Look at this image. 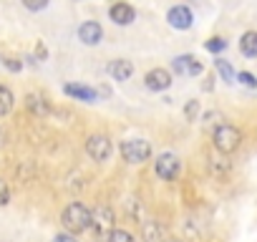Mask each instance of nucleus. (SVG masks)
<instances>
[{"mask_svg": "<svg viewBox=\"0 0 257 242\" xmlns=\"http://www.w3.org/2000/svg\"><path fill=\"white\" fill-rule=\"evenodd\" d=\"M61 222H63V227H66L68 232L81 234V232H86V229L91 227V212H88L86 204H81V202H71V204L63 209Z\"/></svg>", "mask_w": 257, "mask_h": 242, "instance_id": "f257e3e1", "label": "nucleus"}, {"mask_svg": "<svg viewBox=\"0 0 257 242\" xmlns=\"http://www.w3.org/2000/svg\"><path fill=\"white\" fill-rule=\"evenodd\" d=\"M212 142H214V149L219 154H232L242 144V132L237 127H232V124H219L212 132Z\"/></svg>", "mask_w": 257, "mask_h": 242, "instance_id": "f03ea898", "label": "nucleus"}, {"mask_svg": "<svg viewBox=\"0 0 257 242\" xmlns=\"http://www.w3.org/2000/svg\"><path fill=\"white\" fill-rule=\"evenodd\" d=\"M121 157L128 164H144L152 157V144L144 142V139H126L121 144Z\"/></svg>", "mask_w": 257, "mask_h": 242, "instance_id": "7ed1b4c3", "label": "nucleus"}, {"mask_svg": "<svg viewBox=\"0 0 257 242\" xmlns=\"http://www.w3.org/2000/svg\"><path fill=\"white\" fill-rule=\"evenodd\" d=\"M154 169H157V177H162V179L172 182V179H177V177H179L182 162H179V157H177V154L167 152V154H159V159H157Z\"/></svg>", "mask_w": 257, "mask_h": 242, "instance_id": "20e7f679", "label": "nucleus"}, {"mask_svg": "<svg viewBox=\"0 0 257 242\" xmlns=\"http://www.w3.org/2000/svg\"><path fill=\"white\" fill-rule=\"evenodd\" d=\"M86 152H88V157H91L93 162H106V159L111 157V142H108V137H103V134H91L88 142H86Z\"/></svg>", "mask_w": 257, "mask_h": 242, "instance_id": "39448f33", "label": "nucleus"}, {"mask_svg": "<svg viewBox=\"0 0 257 242\" xmlns=\"http://www.w3.org/2000/svg\"><path fill=\"white\" fill-rule=\"evenodd\" d=\"M167 23H169L174 31H189L192 23H194V16H192V11H189L187 6H174V8H169V13H167Z\"/></svg>", "mask_w": 257, "mask_h": 242, "instance_id": "423d86ee", "label": "nucleus"}, {"mask_svg": "<svg viewBox=\"0 0 257 242\" xmlns=\"http://www.w3.org/2000/svg\"><path fill=\"white\" fill-rule=\"evenodd\" d=\"M144 83H147V88L149 91H167L169 86H172V73L167 71V68H152L147 76H144Z\"/></svg>", "mask_w": 257, "mask_h": 242, "instance_id": "0eeeda50", "label": "nucleus"}, {"mask_svg": "<svg viewBox=\"0 0 257 242\" xmlns=\"http://www.w3.org/2000/svg\"><path fill=\"white\" fill-rule=\"evenodd\" d=\"M172 68H174V73H179V76H199V73L204 71V66H202L194 56H177V58L172 61Z\"/></svg>", "mask_w": 257, "mask_h": 242, "instance_id": "6e6552de", "label": "nucleus"}, {"mask_svg": "<svg viewBox=\"0 0 257 242\" xmlns=\"http://www.w3.org/2000/svg\"><path fill=\"white\" fill-rule=\"evenodd\" d=\"M91 227L96 229V234H106L113 229V212L108 207H96V212H91Z\"/></svg>", "mask_w": 257, "mask_h": 242, "instance_id": "1a4fd4ad", "label": "nucleus"}, {"mask_svg": "<svg viewBox=\"0 0 257 242\" xmlns=\"http://www.w3.org/2000/svg\"><path fill=\"white\" fill-rule=\"evenodd\" d=\"M108 16H111V21L116 26H132L134 18H137V11L128 6V3H113L108 8Z\"/></svg>", "mask_w": 257, "mask_h": 242, "instance_id": "9d476101", "label": "nucleus"}, {"mask_svg": "<svg viewBox=\"0 0 257 242\" xmlns=\"http://www.w3.org/2000/svg\"><path fill=\"white\" fill-rule=\"evenodd\" d=\"M78 38H81L86 46H98L101 38H103V28H101L98 23H93V21H86V23H81V28H78Z\"/></svg>", "mask_w": 257, "mask_h": 242, "instance_id": "9b49d317", "label": "nucleus"}, {"mask_svg": "<svg viewBox=\"0 0 257 242\" xmlns=\"http://www.w3.org/2000/svg\"><path fill=\"white\" fill-rule=\"evenodd\" d=\"M63 91H66V96L78 98V101H86V103H93L98 98V91L96 88H88V86H81V83H66Z\"/></svg>", "mask_w": 257, "mask_h": 242, "instance_id": "f8f14e48", "label": "nucleus"}, {"mask_svg": "<svg viewBox=\"0 0 257 242\" xmlns=\"http://www.w3.org/2000/svg\"><path fill=\"white\" fill-rule=\"evenodd\" d=\"M108 76L113 78V81H126L128 76L134 73V66H132V61H126V58H116V61H111L108 63Z\"/></svg>", "mask_w": 257, "mask_h": 242, "instance_id": "ddd939ff", "label": "nucleus"}, {"mask_svg": "<svg viewBox=\"0 0 257 242\" xmlns=\"http://www.w3.org/2000/svg\"><path fill=\"white\" fill-rule=\"evenodd\" d=\"M26 106H28V111H31L33 116H48V111H51L48 101H46L43 96H38V93H28V96H26Z\"/></svg>", "mask_w": 257, "mask_h": 242, "instance_id": "4468645a", "label": "nucleus"}, {"mask_svg": "<svg viewBox=\"0 0 257 242\" xmlns=\"http://www.w3.org/2000/svg\"><path fill=\"white\" fill-rule=\"evenodd\" d=\"M239 53L247 58H257V31H247L239 38Z\"/></svg>", "mask_w": 257, "mask_h": 242, "instance_id": "2eb2a0df", "label": "nucleus"}, {"mask_svg": "<svg viewBox=\"0 0 257 242\" xmlns=\"http://www.w3.org/2000/svg\"><path fill=\"white\" fill-rule=\"evenodd\" d=\"M142 234H144V242H164V229L159 227V222H144Z\"/></svg>", "mask_w": 257, "mask_h": 242, "instance_id": "dca6fc26", "label": "nucleus"}, {"mask_svg": "<svg viewBox=\"0 0 257 242\" xmlns=\"http://www.w3.org/2000/svg\"><path fill=\"white\" fill-rule=\"evenodd\" d=\"M11 108H13V93L8 86H0V118L8 116Z\"/></svg>", "mask_w": 257, "mask_h": 242, "instance_id": "f3484780", "label": "nucleus"}, {"mask_svg": "<svg viewBox=\"0 0 257 242\" xmlns=\"http://www.w3.org/2000/svg\"><path fill=\"white\" fill-rule=\"evenodd\" d=\"M214 66H217V71H219V76H222V81H227V83H232L234 81V68L229 66V61H224V58H217L214 61Z\"/></svg>", "mask_w": 257, "mask_h": 242, "instance_id": "a211bd4d", "label": "nucleus"}, {"mask_svg": "<svg viewBox=\"0 0 257 242\" xmlns=\"http://www.w3.org/2000/svg\"><path fill=\"white\" fill-rule=\"evenodd\" d=\"M209 169H212V174L214 177H227L229 174V162H224V159H209Z\"/></svg>", "mask_w": 257, "mask_h": 242, "instance_id": "6ab92c4d", "label": "nucleus"}, {"mask_svg": "<svg viewBox=\"0 0 257 242\" xmlns=\"http://www.w3.org/2000/svg\"><path fill=\"white\" fill-rule=\"evenodd\" d=\"M204 48H207L209 53H222V51L227 48V41L219 38V36H214V38H209V41L204 43Z\"/></svg>", "mask_w": 257, "mask_h": 242, "instance_id": "aec40b11", "label": "nucleus"}, {"mask_svg": "<svg viewBox=\"0 0 257 242\" xmlns=\"http://www.w3.org/2000/svg\"><path fill=\"white\" fill-rule=\"evenodd\" d=\"M108 242H137V239L128 234L126 229H116V227H113V229L108 232Z\"/></svg>", "mask_w": 257, "mask_h": 242, "instance_id": "412c9836", "label": "nucleus"}, {"mask_svg": "<svg viewBox=\"0 0 257 242\" xmlns=\"http://www.w3.org/2000/svg\"><path fill=\"white\" fill-rule=\"evenodd\" d=\"M234 78H237L242 86H247V88H257V76H254V73H249V71H239Z\"/></svg>", "mask_w": 257, "mask_h": 242, "instance_id": "4be33fe9", "label": "nucleus"}, {"mask_svg": "<svg viewBox=\"0 0 257 242\" xmlns=\"http://www.w3.org/2000/svg\"><path fill=\"white\" fill-rule=\"evenodd\" d=\"M184 116H187V121H197V116H199V101H189L184 106Z\"/></svg>", "mask_w": 257, "mask_h": 242, "instance_id": "5701e85b", "label": "nucleus"}, {"mask_svg": "<svg viewBox=\"0 0 257 242\" xmlns=\"http://www.w3.org/2000/svg\"><path fill=\"white\" fill-rule=\"evenodd\" d=\"M23 6H26L28 11L38 13V11H43V8L48 6V0H23Z\"/></svg>", "mask_w": 257, "mask_h": 242, "instance_id": "b1692460", "label": "nucleus"}, {"mask_svg": "<svg viewBox=\"0 0 257 242\" xmlns=\"http://www.w3.org/2000/svg\"><path fill=\"white\" fill-rule=\"evenodd\" d=\"M8 199H11V192H8V184L0 179V207L3 204H8Z\"/></svg>", "mask_w": 257, "mask_h": 242, "instance_id": "393cba45", "label": "nucleus"}, {"mask_svg": "<svg viewBox=\"0 0 257 242\" xmlns=\"http://www.w3.org/2000/svg\"><path fill=\"white\" fill-rule=\"evenodd\" d=\"M3 66H6L8 71H21V68H23V63L16 61V58H3Z\"/></svg>", "mask_w": 257, "mask_h": 242, "instance_id": "a878e982", "label": "nucleus"}, {"mask_svg": "<svg viewBox=\"0 0 257 242\" xmlns=\"http://www.w3.org/2000/svg\"><path fill=\"white\" fill-rule=\"evenodd\" d=\"M36 56H38V61H46V58H48V48H46L41 41L36 43Z\"/></svg>", "mask_w": 257, "mask_h": 242, "instance_id": "bb28decb", "label": "nucleus"}, {"mask_svg": "<svg viewBox=\"0 0 257 242\" xmlns=\"http://www.w3.org/2000/svg\"><path fill=\"white\" fill-rule=\"evenodd\" d=\"M53 242H76V239H73V234H56Z\"/></svg>", "mask_w": 257, "mask_h": 242, "instance_id": "cd10ccee", "label": "nucleus"}, {"mask_svg": "<svg viewBox=\"0 0 257 242\" xmlns=\"http://www.w3.org/2000/svg\"><path fill=\"white\" fill-rule=\"evenodd\" d=\"M167 242H182V239H167Z\"/></svg>", "mask_w": 257, "mask_h": 242, "instance_id": "c85d7f7f", "label": "nucleus"}, {"mask_svg": "<svg viewBox=\"0 0 257 242\" xmlns=\"http://www.w3.org/2000/svg\"><path fill=\"white\" fill-rule=\"evenodd\" d=\"M76 3H78V0H76Z\"/></svg>", "mask_w": 257, "mask_h": 242, "instance_id": "c756f323", "label": "nucleus"}]
</instances>
